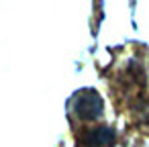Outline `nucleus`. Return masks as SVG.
Masks as SVG:
<instances>
[{"mask_svg":"<svg viewBox=\"0 0 149 147\" xmlns=\"http://www.w3.org/2000/svg\"><path fill=\"white\" fill-rule=\"evenodd\" d=\"M102 98L98 96V92L94 90H82L76 100H74V110L80 118L84 121H92V118H98L102 114Z\"/></svg>","mask_w":149,"mask_h":147,"instance_id":"nucleus-1","label":"nucleus"},{"mask_svg":"<svg viewBox=\"0 0 149 147\" xmlns=\"http://www.w3.org/2000/svg\"><path fill=\"white\" fill-rule=\"evenodd\" d=\"M84 143L88 147H106L114 143V131L110 127H96L84 135Z\"/></svg>","mask_w":149,"mask_h":147,"instance_id":"nucleus-2","label":"nucleus"}]
</instances>
